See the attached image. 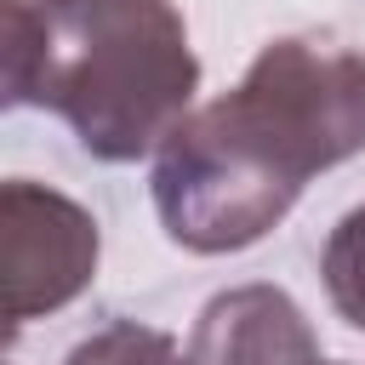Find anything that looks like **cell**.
<instances>
[{
	"label": "cell",
	"instance_id": "obj_1",
	"mask_svg": "<svg viewBox=\"0 0 365 365\" xmlns=\"http://www.w3.org/2000/svg\"><path fill=\"white\" fill-rule=\"evenodd\" d=\"M354 154H365V51L331 34H279L234 91L160 143L154 217L171 245L228 257L274 234L302 188Z\"/></svg>",
	"mask_w": 365,
	"mask_h": 365
},
{
	"label": "cell",
	"instance_id": "obj_2",
	"mask_svg": "<svg viewBox=\"0 0 365 365\" xmlns=\"http://www.w3.org/2000/svg\"><path fill=\"white\" fill-rule=\"evenodd\" d=\"M0 57L6 103L57 114L103 165L160 154L200 91L171 0H0Z\"/></svg>",
	"mask_w": 365,
	"mask_h": 365
},
{
	"label": "cell",
	"instance_id": "obj_3",
	"mask_svg": "<svg viewBox=\"0 0 365 365\" xmlns=\"http://www.w3.org/2000/svg\"><path fill=\"white\" fill-rule=\"evenodd\" d=\"M0 257H6V331L68 308L103 257L97 217L51 182L6 177L0 182Z\"/></svg>",
	"mask_w": 365,
	"mask_h": 365
},
{
	"label": "cell",
	"instance_id": "obj_4",
	"mask_svg": "<svg viewBox=\"0 0 365 365\" xmlns=\"http://www.w3.org/2000/svg\"><path fill=\"white\" fill-rule=\"evenodd\" d=\"M188 359L194 365H308L319 359V336L285 285L251 279V285L217 291L200 308Z\"/></svg>",
	"mask_w": 365,
	"mask_h": 365
},
{
	"label": "cell",
	"instance_id": "obj_5",
	"mask_svg": "<svg viewBox=\"0 0 365 365\" xmlns=\"http://www.w3.org/2000/svg\"><path fill=\"white\" fill-rule=\"evenodd\" d=\"M63 365H194L182 354V342L160 325H143V319H108L97 325L91 336H80Z\"/></svg>",
	"mask_w": 365,
	"mask_h": 365
},
{
	"label": "cell",
	"instance_id": "obj_6",
	"mask_svg": "<svg viewBox=\"0 0 365 365\" xmlns=\"http://www.w3.org/2000/svg\"><path fill=\"white\" fill-rule=\"evenodd\" d=\"M319 274H325V297H331L336 319L365 331V205L336 217V228L319 251Z\"/></svg>",
	"mask_w": 365,
	"mask_h": 365
},
{
	"label": "cell",
	"instance_id": "obj_7",
	"mask_svg": "<svg viewBox=\"0 0 365 365\" xmlns=\"http://www.w3.org/2000/svg\"><path fill=\"white\" fill-rule=\"evenodd\" d=\"M308 365H348V359H325V354H319V359H308Z\"/></svg>",
	"mask_w": 365,
	"mask_h": 365
}]
</instances>
